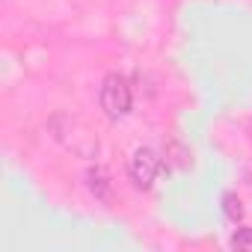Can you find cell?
Listing matches in <instances>:
<instances>
[{"mask_svg": "<svg viewBox=\"0 0 252 252\" xmlns=\"http://www.w3.org/2000/svg\"><path fill=\"white\" fill-rule=\"evenodd\" d=\"M86 187L95 193V199H101V202H110V190H113V184H110V175H107V169H101V166H92V169L86 172Z\"/></svg>", "mask_w": 252, "mask_h": 252, "instance_id": "3", "label": "cell"}, {"mask_svg": "<svg viewBox=\"0 0 252 252\" xmlns=\"http://www.w3.org/2000/svg\"><path fill=\"white\" fill-rule=\"evenodd\" d=\"M158 172H160V155L152 152V149H137L134 158H131V181L140 190H149L155 184Z\"/></svg>", "mask_w": 252, "mask_h": 252, "instance_id": "2", "label": "cell"}, {"mask_svg": "<svg viewBox=\"0 0 252 252\" xmlns=\"http://www.w3.org/2000/svg\"><path fill=\"white\" fill-rule=\"evenodd\" d=\"M231 249H240V252H252V228H240L231 234Z\"/></svg>", "mask_w": 252, "mask_h": 252, "instance_id": "5", "label": "cell"}, {"mask_svg": "<svg viewBox=\"0 0 252 252\" xmlns=\"http://www.w3.org/2000/svg\"><path fill=\"white\" fill-rule=\"evenodd\" d=\"M98 101H101V110L107 113V119H122L131 113V86L122 74H107L101 80V89H98Z\"/></svg>", "mask_w": 252, "mask_h": 252, "instance_id": "1", "label": "cell"}, {"mask_svg": "<svg viewBox=\"0 0 252 252\" xmlns=\"http://www.w3.org/2000/svg\"><path fill=\"white\" fill-rule=\"evenodd\" d=\"M222 211H225V217H228L231 222L243 220V205H240V199H237L234 193H225V196H222Z\"/></svg>", "mask_w": 252, "mask_h": 252, "instance_id": "4", "label": "cell"}]
</instances>
